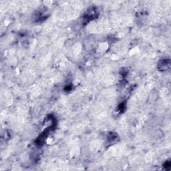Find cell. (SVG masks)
<instances>
[{"mask_svg": "<svg viewBox=\"0 0 171 171\" xmlns=\"http://www.w3.org/2000/svg\"><path fill=\"white\" fill-rule=\"evenodd\" d=\"M98 15V13L96 8H90V9L87 11L85 16H84V21L86 23L89 22L90 21L94 20L95 18H96Z\"/></svg>", "mask_w": 171, "mask_h": 171, "instance_id": "obj_1", "label": "cell"}, {"mask_svg": "<svg viewBox=\"0 0 171 171\" xmlns=\"http://www.w3.org/2000/svg\"><path fill=\"white\" fill-rule=\"evenodd\" d=\"M170 68V60L169 59H163L160 61L158 69L161 71H166Z\"/></svg>", "mask_w": 171, "mask_h": 171, "instance_id": "obj_2", "label": "cell"}, {"mask_svg": "<svg viewBox=\"0 0 171 171\" xmlns=\"http://www.w3.org/2000/svg\"><path fill=\"white\" fill-rule=\"evenodd\" d=\"M126 108V104L125 103H121V104L119 105V106L118 108V111L120 112H123L124 110H125V108Z\"/></svg>", "mask_w": 171, "mask_h": 171, "instance_id": "obj_3", "label": "cell"}]
</instances>
